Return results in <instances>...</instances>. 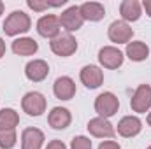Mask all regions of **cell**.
<instances>
[{
    "label": "cell",
    "mask_w": 151,
    "mask_h": 149,
    "mask_svg": "<svg viewBox=\"0 0 151 149\" xmlns=\"http://www.w3.org/2000/svg\"><path fill=\"white\" fill-rule=\"evenodd\" d=\"M99 149H121V148H119V144L116 140H102Z\"/></svg>",
    "instance_id": "24"
},
{
    "label": "cell",
    "mask_w": 151,
    "mask_h": 149,
    "mask_svg": "<svg viewBox=\"0 0 151 149\" xmlns=\"http://www.w3.org/2000/svg\"><path fill=\"white\" fill-rule=\"evenodd\" d=\"M119 14L123 21H137L142 14V5L137 0H123L119 4Z\"/></svg>",
    "instance_id": "18"
},
{
    "label": "cell",
    "mask_w": 151,
    "mask_h": 149,
    "mask_svg": "<svg viewBox=\"0 0 151 149\" xmlns=\"http://www.w3.org/2000/svg\"><path fill=\"white\" fill-rule=\"evenodd\" d=\"M130 107L134 112H148L151 107V86L150 84H141L135 93L130 98Z\"/></svg>",
    "instance_id": "5"
},
{
    "label": "cell",
    "mask_w": 151,
    "mask_h": 149,
    "mask_svg": "<svg viewBox=\"0 0 151 149\" xmlns=\"http://www.w3.org/2000/svg\"><path fill=\"white\" fill-rule=\"evenodd\" d=\"M53 93L60 100H70L76 95V82L69 75H62L53 84Z\"/></svg>",
    "instance_id": "12"
},
{
    "label": "cell",
    "mask_w": 151,
    "mask_h": 149,
    "mask_svg": "<svg viewBox=\"0 0 151 149\" xmlns=\"http://www.w3.org/2000/svg\"><path fill=\"white\" fill-rule=\"evenodd\" d=\"M148 125H150V126H151V112H150V114H148Z\"/></svg>",
    "instance_id": "29"
},
{
    "label": "cell",
    "mask_w": 151,
    "mask_h": 149,
    "mask_svg": "<svg viewBox=\"0 0 151 149\" xmlns=\"http://www.w3.org/2000/svg\"><path fill=\"white\" fill-rule=\"evenodd\" d=\"M119 109V100L111 91H104L95 98V111L100 117H111Z\"/></svg>",
    "instance_id": "2"
},
{
    "label": "cell",
    "mask_w": 151,
    "mask_h": 149,
    "mask_svg": "<svg viewBox=\"0 0 151 149\" xmlns=\"http://www.w3.org/2000/svg\"><path fill=\"white\" fill-rule=\"evenodd\" d=\"M5 54V42H4V39L0 37V58Z\"/></svg>",
    "instance_id": "27"
},
{
    "label": "cell",
    "mask_w": 151,
    "mask_h": 149,
    "mask_svg": "<svg viewBox=\"0 0 151 149\" xmlns=\"http://www.w3.org/2000/svg\"><path fill=\"white\" fill-rule=\"evenodd\" d=\"M47 74H49V65H47L44 60H32V62H28L27 67H25V75H27L30 81H34V82L44 81V79L47 77Z\"/></svg>",
    "instance_id": "15"
},
{
    "label": "cell",
    "mask_w": 151,
    "mask_h": 149,
    "mask_svg": "<svg viewBox=\"0 0 151 149\" xmlns=\"http://www.w3.org/2000/svg\"><path fill=\"white\" fill-rule=\"evenodd\" d=\"M86 128H88V132L93 137H99V139H113L114 133H116V130H114V126L111 125V121L106 119V117H100V116L90 119Z\"/></svg>",
    "instance_id": "7"
},
{
    "label": "cell",
    "mask_w": 151,
    "mask_h": 149,
    "mask_svg": "<svg viewBox=\"0 0 151 149\" xmlns=\"http://www.w3.org/2000/svg\"><path fill=\"white\" fill-rule=\"evenodd\" d=\"M81 82L90 88V90H95L99 88L102 82H104V72L97 67V65H86L81 69V74H79Z\"/></svg>",
    "instance_id": "11"
},
{
    "label": "cell",
    "mask_w": 151,
    "mask_h": 149,
    "mask_svg": "<svg viewBox=\"0 0 151 149\" xmlns=\"http://www.w3.org/2000/svg\"><path fill=\"white\" fill-rule=\"evenodd\" d=\"M127 56L132 62H144L150 56V47L142 40H134L127 44Z\"/></svg>",
    "instance_id": "20"
},
{
    "label": "cell",
    "mask_w": 151,
    "mask_h": 149,
    "mask_svg": "<svg viewBox=\"0 0 151 149\" xmlns=\"http://www.w3.org/2000/svg\"><path fill=\"white\" fill-rule=\"evenodd\" d=\"M46 98H44V95L42 93H39V91H28L25 97H23V100H21V107H23V111L27 112L28 116H40V114H44L46 112Z\"/></svg>",
    "instance_id": "4"
},
{
    "label": "cell",
    "mask_w": 151,
    "mask_h": 149,
    "mask_svg": "<svg viewBox=\"0 0 151 149\" xmlns=\"http://www.w3.org/2000/svg\"><path fill=\"white\" fill-rule=\"evenodd\" d=\"M107 35L111 39V42L116 44H128L132 37H134V30L128 23L125 21H113L109 25V30H107Z\"/></svg>",
    "instance_id": "8"
},
{
    "label": "cell",
    "mask_w": 151,
    "mask_h": 149,
    "mask_svg": "<svg viewBox=\"0 0 151 149\" xmlns=\"http://www.w3.org/2000/svg\"><path fill=\"white\" fill-rule=\"evenodd\" d=\"M60 28H62L60 18H56L53 14H46V16H42L37 21V32L40 37H46V39L53 40L55 37L60 35Z\"/></svg>",
    "instance_id": "6"
},
{
    "label": "cell",
    "mask_w": 151,
    "mask_h": 149,
    "mask_svg": "<svg viewBox=\"0 0 151 149\" xmlns=\"http://www.w3.org/2000/svg\"><path fill=\"white\" fill-rule=\"evenodd\" d=\"M16 140H18L16 130L0 128V148L2 149H12L16 146Z\"/></svg>",
    "instance_id": "22"
},
{
    "label": "cell",
    "mask_w": 151,
    "mask_h": 149,
    "mask_svg": "<svg viewBox=\"0 0 151 149\" xmlns=\"http://www.w3.org/2000/svg\"><path fill=\"white\" fill-rule=\"evenodd\" d=\"M141 130H142V123H141V119L137 116H125L118 123V133L121 137H125V139L139 135Z\"/></svg>",
    "instance_id": "13"
},
{
    "label": "cell",
    "mask_w": 151,
    "mask_h": 149,
    "mask_svg": "<svg viewBox=\"0 0 151 149\" xmlns=\"http://www.w3.org/2000/svg\"><path fill=\"white\" fill-rule=\"evenodd\" d=\"M148 149H151V146H150V148H148Z\"/></svg>",
    "instance_id": "30"
},
{
    "label": "cell",
    "mask_w": 151,
    "mask_h": 149,
    "mask_svg": "<svg viewBox=\"0 0 151 149\" xmlns=\"http://www.w3.org/2000/svg\"><path fill=\"white\" fill-rule=\"evenodd\" d=\"M123 53L114 46H106L99 51V62L106 69H119L123 65Z\"/></svg>",
    "instance_id": "9"
},
{
    "label": "cell",
    "mask_w": 151,
    "mask_h": 149,
    "mask_svg": "<svg viewBox=\"0 0 151 149\" xmlns=\"http://www.w3.org/2000/svg\"><path fill=\"white\" fill-rule=\"evenodd\" d=\"M70 149H91V140L84 135H77L70 142Z\"/></svg>",
    "instance_id": "23"
},
{
    "label": "cell",
    "mask_w": 151,
    "mask_h": 149,
    "mask_svg": "<svg viewBox=\"0 0 151 149\" xmlns=\"http://www.w3.org/2000/svg\"><path fill=\"white\" fill-rule=\"evenodd\" d=\"M142 7H144L146 14L151 18V0H144V2H142Z\"/></svg>",
    "instance_id": "26"
},
{
    "label": "cell",
    "mask_w": 151,
    "mask_h": 149,
    "mask_svg": "<svg viewBox=\"0 0 151 149\" xmlns=\"http://www.w3.org/2000/svg\"><path fill=\"white\" fill-rule=\"evenodd\" d=\"M19 125V116L18 112L11 107L2 109L0 111V128H7V130H16V126Z\"/></svg>",
    "instance_id": "21"
},
{
    "label": "cell",
    "mask_w": 151,
    "mask_h": 149,
    "mask_svg": "<svg viewBox=\"0 0 151 149\" xmlns=\"http://www.w3.org/2000/svg\"><path fill=\"white\" fill-rule=\"evenodd\" d=\"M30 27H32V19H30V16L27 12H23V11H12L5 18L2 28H4L5 35L16 37L19 34H27L30 30Z\"/></svg>",
    "instance_id": "1"
},
{
    "label": "cell",
    "mask_w": 151,
    "mask_h": 149,
    "mask_svg": "<svg viewBox=\"0 0 151 149\" xmlns=\"http://www.w3.org/2000/svg\"><path fill=\"white\" fill-rule=\"evenodd\" d=\"M84 19L81 16V11H79V5H72L69 7L67 11H63L60 14V25L67 30V32H76L83 27Z\"/></svg>",
    "instance_id": "10"
},
{
    "label": "cell",
    "mask_w": 151,
    "mask_h": 149,
    "mask_svg": "<svg viewBox=\"0 0 151 149\" xmlns=\"http://www.w3.org/2000/svg\"><path fill=\"white\" fill-rule=\"evenodd\" d=\"M49 47L56 56L67 58V56H72L77 51V40L70 34H63V35H58L53 39L49 42Z\"/></svg>",
    "instance_id": "3"
},
{
    "label": "cell",
    "mask_w": 151,
    "mask_h": 149,
    "mask_svg": "<svg viewBox=\"0 0 151 149\" xmlns=\"http://www.w3.org/2000/svg\"><path fill=\"white\" fill-rule=\"evenodd\" d=\"M46 149H67V146L62 142V140H58V139H55V140H51V142H47V146Z\"/></svg>",
    "instance_id": "25"
},
{
    "label": "cell",
    "mask_w": 151,
    "mask_h": 149,
    "mask_svg": "<svg viewBox=\"0 0 151 149\" xmlns=\"http://www.w3.org/2000/svg\"><path fill=\"white\" fill-rule=\"evenodd\" d=\"M39 49V44L30 37H19L12 42V51L14 54H19V56H32L35 54Z\"/></svg>",
    "instance_id": "19"
},
{
    "label": "cell",
    "mask_w": 151,
    "mask_h": 149,
    "mask_svg": "<svg viewBox=\"0 0 151 149\" xmlns=\"http://www.w3.org/2000/svg\"><path fill=\"white\" fill-rule=\"evenodd\" d=\"M79 11L84 21H100L106 16V7L99 2H84L79 5Z\"/></svg>",
    "instance_id": "17"
},
{
    "label": "cell",
    "mask_w": 151,
    "mask_h": 149,
    "mask_svg": "<svg viewBox=\"0 0 151 149\" xmlns=\"http://www.w3.org/2000/svg\"><path fill=\"white\" fill-rule=\"evenodd\" d=\"M70 121H72V114H70L69 109H65V107H53L51 112H49V116H47V123L55 130L67 128L70 125Z\"/></svg>",
    "instance_id": "14"
},
{
    "label": "cell",
    "mask_w": 151,
    "mask_h": 149,
    "mask_svg": "<svg viewBox=\"0 0 151 149\" xmlns=\"http://www.w3.org/2000/svg\"><path fill=\"white\" fill-rule=\"evenodd\" d=\"M44 133L39 128H27L21 133V149H42Z\"/></svg>",
    "instance_id": "16"
},
{
    "label": "cell",
    "mask_w": 151,
    "mask_h": 149,
    "mask_svg": "<svg viewBox=\"0 0 151 149\" xmlns=\"http://www.w3.org/2000/svg\"><path fill=\"white\" fill-rule=\"evenodd\" d=\"M4 14V2H0V16Z\"/></svg>",
    "instance_id": "28"
}]
</instances>
